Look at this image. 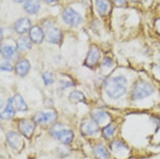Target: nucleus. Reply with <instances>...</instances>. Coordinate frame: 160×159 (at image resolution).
Listing matches in <instances>:
<instances>
[{
    "instance_id": "obj_14",
    "label": "nucleus",
    "mask_w": 160,
    "mask_h": 159,
    "mask_svg": "<svg viewBox=\"0 0 160 159\" xmlns=\"http://www.w3.org/2000/svg\"><path fill=\"white\" fill-rule=\"evenodd\" d=\"M39 0H28L25 4V11L30 14L36 13L40 8Z\"/></svg>"
},
{
    "instance_id": "obj_6",
    "label": "nucleus",
    "mask_w": 160,
    "mask_h": 159,
    "mask_svg": "<svg viewBox=\"0 0 160 159\" xmlns=\"http://www.w3.org/2000/svg\"><path fill=\"white\" fill-rule=\"evenodd\" d=\"M57 115L54 112H38L33 117V121L39 123H51L55 120Z\"/></svg>"
},
{
    "instance_id": "obj_31",
    "label": "nucleus",
    "mask_w": 160,
    "mask_h": 159,
    "mask_svg": "<svg viewBox=\"0 0 160 159\" xmlns=\"http://www.w3.org/2000/svg\"><path fill=\"white\" fill-rule=\"evenodd\" d=\"M13 1L17 3H22L23 2H24V0H13Z\"/></svg>"
},
{
    "instance_id": "obj_18",
    "label": "nucleus",
    "mask_w": 160,
    "mask_h": 159,
    "mask_svg": "<svg viewBox=\"0 0 160 159\" xmlns=\"http://www.w3.org/2000/svg\"><path fill=\"white\" fill-rule=\"evenodd\" d=\"M94 153L98 159H108L109 153L107 149L102 145H98L94 148Z\"/></svg>"
},
{
    "instance_id": "obj_3",
    "label": "nucleus",
    "mask_w": 160,
    "mask_h": 159,
    "mask_svg": "<svg viewBox=\"0 0 160 159\" xmlns=\"http://www.w3.org/2000/svg\"><path fill=\"white\" fill-rule=\"evenodd\" d=\"M58 127L59 125H58L57 127H53L51 129V132L52 135L63 143H70L73 138V132L69 130L60 128H58Z\"/></svg>"
},
{
    "instance_id": "obj_22",
    "label": "nucleus",
    "mask_w": 160,
    "mask_h": 159,
    "mask_svg": "<svg viewBox=\"0 0 160 159\" xmlns=\"http://www.w3.org/2000/svg\"><path fill=\"white\" fill-rule=\"evenodd\" d=\"M108 118V114L102 111H97L92 114V119L98 124H102Z\"/></svg>"
},
{
    "instance_id": "obj_15",
    "label": "nucleus",
    "mask_w": 160,
    "mask_h": 159,
    "mask_svg": "<svg viewBox=\"0 0 160 159\" xmlns=\"http://www.w3.org/2000/svg\"><path fill=\"white\" fill-rule=\"evenodd\" d=\"M2 53L4 58L8 60H15L18 58V53L16 49L11 46H4L2 50Z\"/></svg>"
},
{
    "instance_id": "obj_10",
    "label": "nucleus",
    "mask_w": 160,
    "mask_h": 159,
    "mask_svg": "<svg viewBox=\"0 0 160 159\" xmlns=\"http://www.w3.org/2000/svg\"><path fill=\"white\" fill-rule=\"evenodd\" d=\"M31 22L28 18H22L17 21L14 26L15 30L18 33H24L27 32L30 27Z\"/></svg>"
},
{
    "instance_id": "obj_12",
    "label": "nucleus",
    "mask_w": 160,
    "mask_h": 159,
    "mask_svg": "<svg viewBox=\"0 0 160 159\" xmlns=\"http://www.w3.org/2000/svg\"><path fill=\"white\" fill-rule=\"evenodd\" d=\"M15 114V110L13 99H9L5 110L1 113V118L3 120H10L13 117Z\"/></svg>"
},
{
    "instance_id": "obj_32",
    "label": "nucleus",
    "mask_w": 160,
    "mask_h": 159,
    "mask_svg": "<svg viewBox=\"0 0 160 159\" xmlns=\"http://www.w3.org/2000/svg\"><path fill=\"white\" fill-rule=\"evenodd\" d=\"M133 1H134H134H136V0H133Z\"/></svg>"
},
{
    "instance_id": "obj_13",
    "label": "nucleus",
    "mask_w": 160,
    "mask_h": 159,
    "mask_svg": "<svg viewBox=\"0 0 160 159\" xmlns=\"http://www.w3.org/2000/svg\"><path fill=\"white\" fill-rule=\"evenodd\" d=\"M7 139L9 145L14 149H19L21 145V138L20 136L14 132H10L7 135Z\"/></svg>"
},
{
    "instance_id": "obj_21",
    "label": "nucleus",
    "mask_w": 160,
    "mask_h": 159,
    "mask_svg": "<svg viewBox=\"0 0 160 159\" xmlns=\"http://www.w3.org/2000/svg\"><path fill=\"white\" fill-rule=\"evenodd\" d=\"M96 7L101 15H104L108 9V2L107 0H96Z\"/></svg>"
},
{
    "instance_id": "obj_17",
    "label": "nucleus",
    "mask_w": 160,
    "mask_h": 159,
    "mask_svg": "<svg viewBox=\"0 0 160 159\" xmlns=\"http://www.w3.org/2000/svg\"><path fill=\"white\" fill-rule=\"evenodd\" d=\"M13 102L14 107H16L18 111L24 112L27 110L28 107L26 103L25 102L24 100L23 99L22 97L20 96V95H15L13 99Z\"/></svg>"
},
{
    "instance_id": "obj_20",
    "label": "nucleus",
    "mask_w": 160,
    "mask_h": 159,
    "mask_svg": "<svg viewBox=\"0 0 160 159\" xmlns=\"http://www.w3.org/2000/svg\"><path fill=\"white\" fill-rule=\"evenodd\" d=\"M68 98L72 102L75 104L82 102L85 100V97L84 94L82 92L78 91H74L72 92Z\"/></svg>"
},
{
    "instance_id": "obj_2",
    "label": "nucleus",
    "mask_w": 160,
    "mask_h": 159,
    "mask_svg": "<svg viewBox=\"0 0 160 159\" xmlns=\"http://www.w3.org/2000/svg\"><path fill=\"white\" fill-rule=\"evenodd\" d=\"M154 91V89L149 83L144 81H139L134 85L132 92V97L134 100H140L144 99Z\"/></svg>"
},
{
    "instance_id": "obj_9",
    "label": "nucleus",
    "mask_w": 160,
    "mask_h": 159,
    "mask_svg": "<svg viewBox=\"0 0 160 159\" xmlns=\"http://www.w3.org/2000/svg\"><path fill=\"white\" fill-rule=\"evenodd\" d=\"M46 38L48 42L58 43L62 39V33L57 28H50L47 31Z\"/></svg>"
},
{
    "instance_id": "obj_28",
    "label": "nucleus",
    "mask_w": 160,
    "mask_h": 159,
    "mask_svg": "<svg viewBox=\"0 0 160 159\" xmlns=\"http://www.w3.org/2000/svg\"><path fill=\"white\" fill-rule=\"evenodd\" d=\"M104 65L108 66H111V65H112V61L110 59L107 58V59H106V60L104 61Z\"/></svg>"
},
{
    "instance_id": "obj_4",
    "label": "nucleus",
    "mask_w": 160,
    "mask_h": 159,
    "mask_svg": "<svg viewBox=\"0 0 160 159\" xmlns=\"http://www.w3.org/2000/svg\"><path fill=\"white\" fill-rule=\"evenodd\" d=\"M63 19L64 22L71 26H77L81 22V17L70 8H66L63 13Z\"/></svg>"
},
{
    "instance_id": "obj_1",
    "label": "nucleus",
    "mask_w": 160,
    "mask_h": 159,
    "mask_svg": "<svg viewBox=\"0 0 160 159\" xmlns=\"http://www.w3.org/2000/svg\"><path fill=\"white\" fill-rule=\"evenodd\" d=\"M127 80L123 76L111 78L106 81L105 90L108 95L112 99H118L126 92Z\"/></svg>"
},
{
    "instance_id": "obj_16",
    "label": "nucleus",
    "mask_w": 160,
    "mask_h": 159,
    "mask_svg": "<svg viewBox=\"0 0 160 159\" xmlns=\"http://www.w3.org/2000/svg\"><path fill=\"white\" fill-rule=\"evenodd\" d=\"M30 66V62L28 60H22L17 63L15 70L18 75L24 76L28 72Z\"/></svg>"
},
{
    "instance_id": "obj_23",
    "label": "nucleus",
    "mask_w": 160,
    "mask_h": 159,
    "mask_svg": "<svg viewBox=\"0 0 160 159\" xmlns=\"http://www.w3.org/2000/svg\"><path fill=\"white\" fill-rule=\"evenodd\" d=\"M115 132V128L112 125H108L106 127L104 128L102 130V133L104 136L107 138H109L113 136V134Z\"/></svg>"
},
{
    "instance_id": "obj_8",
    "label": "nucleus",
    "mask_w": 160,
    "mask_h": 159,
    "mask_svg": "<svg viewBox=\"0 0 160 159\" xmlns=\"http://www.w3.org/2000/svg\"><path fill=\"white\" fill-rule=\"evenodd\" d=\"M99 58L100 53L98 48L95 46H92L89 51L85 63L88 66L92 67L97 64Z\"/></svg>"
},
{
    "instance_id": "obj_19",
    "label": "nucleus",
    "mask_w": 160,
    "mask_h": 159,
    "mask_svg": "<svg viewBox=\"0 0 160 159\" xmlns=\"http://www.w3.org/2000/svg\"><path fill=\"white\" fill-rule=\"evenodd\" d=\"M18 48L20 51H25L31 48V44L30 41L27 37H20L17 41Z\"/></svg>"
},
{
    "instance_id": "obj_5",
    "label": "nucleus",
    "mask_w": 160,
    "mask_h": 159,
    "mask_svg": "<svg viewBox=\"0 0 160 159\" xmlns=\"http://www.w3.org/2000/svg\"><path fill=\"white\" fill-rule=\"evenodd\" d=\"M18 129L22 134L27 138L32 137L35 130L34 121L29 120H22L18 123Z\"/></svg>"
},
{
    "instance_id": "obj_29",
    "label": "nucleus",
    "mask_w": 160,
    "mask_h": 159,
    "mask_svg": "<svg viewBox=\"0 0 160 159\" xmlns=\"http://www.w3.org/2000/svg\"><path fill=\"white\" fill-rule=\"evenodd\" d=\"M114 1L117 5H120V6L122 5L125 2V0H114Z\"/></svg>"
},
{
    "instance_id": "obj_26",
    "label": "nucleus",
    "mask_w": 160,
    "mask_h": 159,
    "mask_svg": "<svg viewBox=\"0 0 160 159\" xmlns=\"http://www.w3.org/2000/svg\"><path fill=\"white\" fill-rule=\"evenodd\" d=\"M112 150H119L120 148H121L122 147V144L120 142H115L113 143L112 145Z\"/></svg>"
},
{
    "instance_id": "obj_11",
    "label": "nucleus",
    "mask_w": 160,
    "mask_h": 159,
    "mask_svg": "<svg viewBox=\"0 0 160 159\" xmlns=\"http://www.w3.org/2000/svg\"><path fill=\"white\" fill-rule=\"evenodd\" d=\"M30 38L34 43H41L44 38V34L41 28L37 26L32 27L30 30Z\"/></svg>"
},
{
    "instance_id": "obj_27",
    "label": "nucleus",
    "mask_w": 160,
    "mask_h": 159,
    "mask_svg": "<svg viewBox=\"0 0 160 159\" xmlns=\"http://www.w3.org/2000/svg\"><path fill=\"white\" fill-rule=\"evenodd\" d=\"M155 28L156 30L160 33V19L157 20L155 22Z\"/></svg>"
},
{
    "instance_id": "obj_7",
    "label": "nucleus",
    "mask_w": 160,
    "mask_h": 159,
    "mask_svg": "<svg viewBox=\"0 0 160 159\" xmlns=\"http://www.w3.org/2000/svg\"><path fill=\"white\" fill-rule=\"evenodd\" d=\"M81 132L83 134L91 135L96 133L99 130V124L94 120H90L84 122L81 125Z\"/></svg>"
},
{
    "instance_id": "obj_25",
    "label": "nucleus",
    "mask_w": 160,
    "mask_h": 159,
    "mask_svg": "<svg viewBox=\"0 0 160 159\" xmlns=\"http://www.w3.org/2000/svg\"><path fill=\"white\" fill-rule=\"evenodd\" d=\"M1 69L2 70H4V71H12L13 70V67L10 64L8 63H4L2 64L1 66Z\"/></svg>"
},
{
    "instance_id": "obj_24",
    "label": "nucleus",
    "mask_w": 160,
    "mask_h": 159,
    "mask_svg": "<svg viewBox=\"0 0 160 159\" xmlns=\"http://www.w3.org/2000/svg\"><path fill=\"white\" fill-rule=\"evenodd\" d=\"M43 78L45 84L47 85H50L53 82V76L51 73L50 72H45L43 74Z\"/></svg>"
},
{
    "instance_id": "obj_30",
    "label": "nucleus",
    "mask_w": 160,
    "mask_h": 159,
    "mask_svg": "<svg viewBox=\"0 0 160 159\" xmlns=\"http://www.w3.org/2000/svg\"><path fill=\"white\" fill-rule=\"evenodd\" d=\"M45 1L48 2V3H53V2H57L58 0H45Z\"/></svg>"
}]
</instances>
